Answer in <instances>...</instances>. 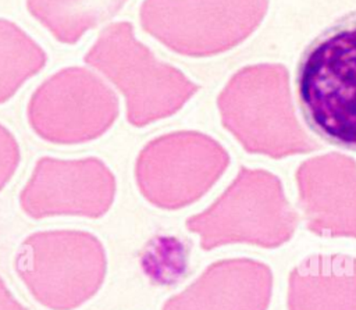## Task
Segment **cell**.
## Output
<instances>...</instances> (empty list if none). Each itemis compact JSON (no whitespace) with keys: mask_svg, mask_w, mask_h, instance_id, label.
<instances>
[{"mask_svg":"<svg viewBox=\"0 0 356 310\" xmlns=\"http://www.w3.org/2000/svg\"><path fill=\"white\" fill-rule=\"evenodd\" d=\"M248 0H143L142 29L168 50L204 57L236 43L246 32Z\"/></svg>","mask_w":356,"mask_h":310,"instance_id":"8","label":"cell"},{"mask_svg":"<svg viewBox=\"0 0 356 310\" xmlns=\"http://www.w3.org/2000/svg\"><path fill=\"white\" fill-rule=\"evenodd\" d=\"M291 310H356V259L318 254L306 259L289 281Z\"/></svg>","mask_w":356,"mask_h":310,"instance_id":"11","label":"cell"},{"mask_svg":"<svg viewBox=\"0 0 356 310\" xmlns=\"http://www.w3.org/2000/svg\"><path fill=\"white\" fill-rule=\"evenodd\" d=\"M0 310H28L8 289L4 279L0 277Z\"/></svg>","mask_w":356,"mask_h":310,"instance_id":"15","label":"cell"},{"mask_svg":"<svg viewBox=\"0 0 356 310\" xmlns=\"http://www.w3.org/2000/svg\"><path fill=\"white\" fill-rule=\"evenodd\" d=\"M296 95L303 121L318 138L356 152V10L305 47Z\"/></svg>","mask_w":356,"mask_h":310,"instance_id":"1","label":"cell"},{"mask_svg":"<svg viewBox=\"0 0 356 310\" xmlns=\"http://www.w3.org/2000/svg\"><path fill=\"white\" fill-rule=\"evenodd\" d=\"M214 139L195 131H174L149 140L135 160L142 197L161 210H179L199 200L228 165Z\"/></svg>","mask_w":356,"mask_h":310,"instance_id":"5","label":"cell"},{"mask_svg":"<svg viewBox=\"0 0 356 310\" xmlns=\"http://www.w3.org/2000/svg\"><path fill=\"white\" fill-rule=\"evenodd\" d=\"M14 267L39 304L49 310H75L102 288L107 253L103 242L88 231H38L19 245Z\"/></svg>","mask_w":356,"mask_h":310,"instance_id":"3","label":"cell"},{"mask_svg":"<svg viewBox=\"0 0 356 310\" xmlns=\"http://www.w3.org/2000/svg\"><path fill=\"white\" fill-rule=\"evenodd\" d=\"M19 161L21 150L14 133L0 124V192L14 177Z\"/></svg>","mask_w":356,"mask_h":310,"instance_id":"14","label":"cell"},{"mask_svg":"<svg viewBox=\"0 0 356 310\" xmlns=\"http://www.w3.org/2000/svg\"><path fill=\"white\" fill-rule=\"evenodd\" d=\"M117 179L97 157H40L19 192L21 210L33 220L57 215L100 218L113 206Z\"/></svg>","mask_w":356,"mask_h":310,"instance_id":"7","label":"cell"},{"mask_svg":"<svg viewBox=\"0 0 356 310\" xmlns=\"http://www.w3.org/2000/svg\"><path fill=\"white\" fill-rule=\"evenodd\" d=\"M128 0H26L31 15L51 36L74 44L117 15Z\"/></svg>","mask_w":356,"mask_h":310,"instance_id":"12","label":"cell"},{"mask_svg":"<svg viewBox=\"0 0 356 310\" xmlns=\"http://www.w3.org/2000/svg\"><path fill=\"white\" fill-rule=\"evenodd\" d=\"M83 60L121 93L127 121L136 128L174 115L197 90L179 68L157 58L128 21L106 26Z\"/></svg>","mask_w":356,"mask_h":310,"instance_id":"2","label":"cell"},{"mask_svg":"<svg viewBox=\"0 0 356 310\" xmlns=\"http://www.w3.org/2000/svg\"><path fill=\"white\" fill-rule=\"evenodd\" d=\"M271 272L249 259L210 264L181 292L170 296L161 310H266Z\"/></svg>","mask_w":356,"mask_h":310,"instance_id":"9","label":"cell"},{"mask_svg":"<svg viewBox=\"0 0 356 310\" xmlns=\"http://www.w3.org/2000/svg\"><path fill=\"white\" fill-rule=\"evenodd\" d=\"M118 113L115 92L83 67H67L50 75L33 90L26 106L31 129L54 145L92 142L113 127Z\"/></svg>","mask_w":356,"mask_h":310,"instance_id":"6","label":"cell"},{"mask_svg":"<svg viewBox=\"0 0 356 310\" xmlns=\"http://www.w3.org/2000/svg\"><path fill=\"white\" fill-rule=\"evenodd\" d=\"M203 250L248 242L277 246L295 228V214L286 204L280 181L261 171L242 170L227 190L206 210L186 218Z\"/></svg>","mask_w":356,"mask_h":310,"instance_id":"4","label":"cell"},{"mask_svg":"<svg viewBox=\"0 0 356 310\" xmlns=\"http://www.w3.org/2000/svg\"><path fill=\"white\" fill-rule=\"evenodd\" d=\"M309 228L321 235H356V165L339 156L306 163L298 172Z\"/></svg>","mask_w":356,"mask_h":310,"instance_id":"10","label":"cell"},{"mask_svg":"<svg viewBox=\"0 0 356 310\" xmlns=\"http://www.w3.org/2000/svg\"><path fill=\"white\" fill-rule=\"evenodd\" d=\"M47 61L42 46L19 25L0 18V104L35 76Z\"/></svg>","mask_w":356,"mask_h":310,"instance_id":"13","label":"cell"}]
</instances>
